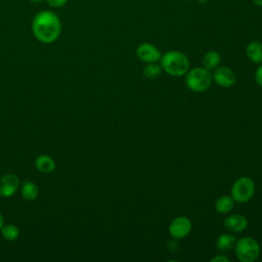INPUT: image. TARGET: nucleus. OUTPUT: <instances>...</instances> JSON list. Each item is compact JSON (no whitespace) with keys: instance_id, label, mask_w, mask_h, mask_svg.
<instances>
[{"instance_id":"obj_1","label":"nucleus","mask_w":262,"mask_h":262,"mask_svg":"<svg viewBox=\"0 0 262 262\" xmlns=\"http://www.w3.org/2000/svg\"><path fill=\"white\" fill-rule=\"evenodd\" d=\"M32 31L40 42L51 43L55 41L60 34L61 23L53 11L42 10L34 16Z\"/></svg>"},{"instance_id":"obj_2","label":"nucleus","mask_w":262,"mask_h":262,"mask_svg":"<svg viewBox=\"0 0 262 262\" xmlns=\"http://www.w3.org/2000/svg\"><path fill=\"white\" fill-rule=\"evenodd\" d=\"M160 60L163 71L172 77H182L189 70L188 57L181 51H168Z\"/></svg>"},{"instance_id":"obj_3","label":"nucleus","mask_w":262,"mask_h":262,"mask_svg":"<svg viewBox=\"0 0 262 262\" xmlns=\"http://www.w3.org/2000/svg\"><path fill=\"white\" fill-rule=\"evenodd\" d=\"M212 74L204 67L193 68L185 74L186 87L192 92H205L212 84Z\"/></svg>"},{"instance_id":"obj_4","label":"nucleus","mask_w":262,"mask_h":262,"mask_svg":"<svg viewBox=\"0 0 262 262\" xmlns=\"http://www.w3.org/2000/svg\"><path fill=\"white\" fill-rule=\"evenodd\" d=\"M234 251L239 261L254 262L260 255V246L255 238L244 236L235 242Z\"/></svg>"},{"instance_id":"obj_5","label":"nucleus","mask_w":262,"mask_h":262,"mask_svg":"<svg viewBox=\"0 0 262 262\" xmlns=\"http://www.w3.org/2000/svg\"><path fill=\"white\" fill-rule=\"evenodd\" d=\"M255 192V183L248 176L237 178L230 189V195L234 202L247 203L250 201Z\"/></svg>"},{"instance_id":"obj_6","label":"nucleus","mask_w":262,"mask_h":262,"mask_svg":"<svg viewBox=\"0 0 262 262\" xmlns=\"http://www.w3.org/2000/svg\"><path fill=\"white\" fill-rule=\"evenodd\" d=\"M191 221L184 216L173 219L169 225V233L174 239H181L187 236L191 230Z\"/></svg>"},{"instance_id":"obj_7","label":"nucleus","mask_w":262,"mask_h":262,"mask_svg":"<svg viewBox=\"0 0 262 262\" xmlns=\"http://www.w3.org/2000/svg\"><path fill=\"white\" fill-rule=\"evenodd\" d=\"M213 81L224 88L231 87L235 83V74L228 67H217L212 74Z\"/></svg>"},{"instance_id":"obj_8","label":"nucleus","mask_w":262,"mask_h":262,"mask_svg":"<svg viewBox=\"0 0 262 262\" xmlns=\"http://www.w3.org/2000/svg\"><path fill=\"white\" fill-rule=\"evenodd\" d=\"M137 57L144 62H157L161 59L162 54L160 50L150 43H141L136 49Z\"/></svg>"},{"instance_id":"obj_9","label":"nucleus","mask_w":262,"mask_h":262,"mask_svg":"<svg viewBox=\"0 0 262 262\" xmlns=\"http://www.w3.org/2000/svg\"><path fill=\"white\" fill-rule=\"evenodd\" d=\"M19 186V180L14 174H6L0 178V196L8 198L15 193Z\"/></svg>"},{"instance_id":"obj_10","label":"nucleus","mask_w":262,"mask_h":262,"mask_svg":"<svg viewBox=\"0 0 262 262\" xmlns=\"http://www.w3.org/2000/svg\"><path fill=\"white\" fill-rule=\"evenodd\" d=\"M223 224L229 231L241 232L247 228L248 220L245 216L241 214H232V215H229L224 220Z\"/></svg>"},{"instance_id":"obj_11","label":"nucleus","mask_w":262,"mask_h":262,"mask_svg":"<svg viewBox=\"0 0 262 262\" xmlns=\"http://www.w3.org/2000/svg\"><path fill=\"white\" fill-rule=\"evenodd\" d=\"M246 54L251 61L255 63H261L262 62V43L259 41L250 42L246 47Z\"/></svg>"},{"instance_id":"obj_12","label":"nucleus","mask_w":262,"mask_h":262,"mask_svg":"<svg viewBox=\"0 0 262 262\" xmlns=\"http://www.w3.org/2000/svg\"><path fill=\"white\" fill-rule=\"evenodd\" d=\"M36 168L43 173H51L55 169V163L49 156L41 155L35 161Z\"/></svg>"},{"instance_id":"obj_13","label":"nucleus","mask_w":262,"mask_h":262,"mask_svg":"<svg viewBox=\"0 0 262 262\" xmlns=\"http://www.w3.org/2000/svg\"><path fill=\"white\" fill-rule=\"evenodd\" d=\"M220 61H221L220 54L217 51H214V50L206 52L203 56V59H202L204 68L209 70V71L215 70L219 66Z\"/></svg>"},{"instance_id":"obj_14","label":"nucleus","mask_w":262,"mask_h":262,"mask_svg":"<svg viewBox=\"0 0 262 262\" xmlns=\"http://www.w3.org/2000/svg\"><path fill=\"white\" fill-rule=\"evenodd\" d=\"M234 207V201L231 195H221L215 203V210L220 214L229 213Z\"/></svg>"},{"instance_id":"obj_15","label":"nucleus","mask_w":262,"mask_h":262,"mask_svg":"<svg viewBox=\"0 0 262 262\" xmlns=\"http://www.w3.org/2000/svg\"><path fill=\"white\" fill-rule=\"evenodd\" d=\"M235 237L231 233H222L218 236L216 241V247L220 251L231 250L235 245Z\"/></svg>"},{"instance_id":"obj_16","label":"nucleus","mask_w":262,"mask_h":262,"mask_svg":"<svg viewBox=\"0 0 262 262\" xmlns=\"http://www.w3.org/2000/svg\"><path fill=\"white\" fill-rule=\"evenodd\" d=\"M20 191H21L23 198L27 201H34L38 196V193H39L38 186L31 181L24 182L21 185Z\"/></svg>"},{"instance_id":"obj_17","label":"nucleus","mask_w":262,"mask_h":262,"mask_svg":"<svg viewBox=\"0 0 262 262\" xmlns=\"http://www.w3.org/2000/svg\"><path fill=\"white\" fill-rule=\"evenodd\" d=\"M163 69L161 64H158L156 62H149L147 63L143 69V76L147 79H157L162 75Z\"/></svg>"},{"instance_id":"obj_18","label":"nucleus","mask_w":262,"mask_h":262,"mask_svg":"<svg viewBox=\"0 0 262 262\" xmlns=\"http://www.w3.org/2000/svg\"><path fill=\"white\" fill-rule=\"evenodd\" d=\"M1 233L6 241H15L19 235L18 228L13 224H7L1 227Z\"/></svg>"},{"instance_id":"obj_19","label":"nucleus","mask_w":262,"mask_h":262,"mask_svg":"<svg viewBox=\"0 0 262 262\" xmlns=\"http://www.w3.org/2000/svg\"><path fill=\"white\" fill-rule=\"evenodd\" d=\"M255 80L256 83L262 88V64L259 66L255 72Z\"/></svg>"},{"instance_id":"obj_20","label":"nucleus","mask_w":262,"mask_h":262,"mask_svg":"<svg viewBox=\"0 0 262 262\" xmlns=\"http://www.w3.org/2000/svg\"><path fill=\"white\" fill-rule=\"evenodd\" d=\"M67 2H68V0H47V3L52 7H61Z\"/></svg>"},{"instance_id":"obj_21","label":"nucleus","mask_w":262,"mask_h":262,"mask_svg":"<svg viewBox=\"0 0 262 262\" xmlns=\"http://www.w3.org/2000/svg\"><path fill=\"white\" fill-rule=\"evenodd\" d=\"M211 261H212V262H228L229 259H228L227 257L223 256V255H219V256L214 257Z\"/></svg>"},{"instance_id":"obj_22","label":"nucleus","mask_w":262,"mask_h":262,"mask_svg":"<svg viewBox=\"0 0 262 262\" xmlns=\"http://www.w3.org/2000/svg\"><path fill=\"white\" fill-rule=\"evenodd\" d=\"M3 222H4V219H3V216L0 214V229L1 227L3 226Z\"/></svg>"},{"instance_id":"obj_23","label":"nucleus","mask_w":262,"mask_h":262,"mask_svg":"<svg viewBox=\"0 0 262 262\" xmlns=\"http://www.w3.org/2000/svg\"><path fill=\"white\" fill-rule=\"evenodd\" d=\"M257 5H259V6H262V0H253Z\"/></svg>"},{"instance_id":"obj_24","label":"nucleus","mask_w":262,"mask_h":262,"mask_svg":"<svg viewBox=\"0 0 262 262\" xmlns=\"http://www.w3.org/2000/svg\"><path fill=\"white\" fill-rule=\"evenodd\" d=\"M200 3H202V4H204V3H206L208 0H198Z\"/></svg>"},{"instance_id":"obj_25","label":"nucleus","mask_w":262,"mask_h":262,"mask_svg":"<svg viewBox=\"0 0 262 262\" xmlns=\"http://www.w3.org/2000/svg\"><path fill=\"white\" fill-rule=\"evenodd\" d=\"M30 1H33V2H40V1H42V0H30Z\"/></svg>"},{"instance_id":"obj_26","label":"nucleus","mask_w":262,"mask_h":262,"mask_svg":"<svg viewBox=\"0 0 262 262\" xmlns=\"http://www.w3.org/2000/svg\"><path fill=\"white\" fill-rule=\"evenodd\" d=\"M188 1H191V0H188Z\"/></svg>"}]
</instances>
